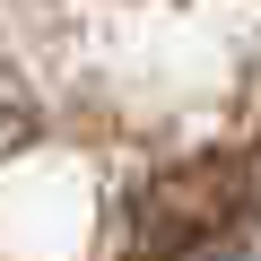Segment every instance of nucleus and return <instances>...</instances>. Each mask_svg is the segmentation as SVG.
I'll return each instance as SVG.
<instances>
[{
  "mask_svg": "<svg viewBox=\"0 0 261 261\" xmlns=\"http://www.w3.org/2000/svg\"><path fill=\"white\" fill-rule=\"evenodd\" d=\"M261 157H183L130 200V252L140 261H218L252 235Z\"/></svg>",
  "mask_w": 261,
  "mask_h": 261,
  "instance_id": "f257e3e1",
  "label": "nucleus"
},
{
  "mask_svg": "<svg viewBox=\"0 0 261 261\" xmlns=\"http://www.w3.org/2000/svg\"><path fill=\"white\" fill-rule=\"evenodd\" d=\"M252 157H261V148H252Z\"/></svg>",
  "mask_w": 261,
  "mask_h": 261,
  "instance_id": "f03ea898",
  "label": "nucleus"
}]
</instances>
